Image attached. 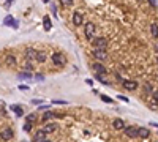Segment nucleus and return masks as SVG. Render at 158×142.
<instances>
[{"label":"nucleus","instance_id":"f257e3e1","mask_svg":"<svg viewBox=\"0 0 158 142\" xmlns=\"http://www.w3.org/2000/svg\"><path fill=\"white\" fill-rule=\"evenodd\" d=\"M51 62H52L54 66L62 68V66H65V63H67V57L63 55V52L55 51V52H52V55H51Z\"/></svg>","mask_w":158,"mask_h":142},{"label":"nucleus","instance_id":"f03ea898","mask_svg":"<svg viewBox=\"0 0 158 142\" xmlns=\"http://www.w3.org/2000/svg\"><path fill=\"white\" fill-rule=\"evenodd\" d=\"M95 32H97V27H95L93 22H87L86 27H84V35L88 41H92L95 38Z\"/></svg>","mask_w":158,"mask_h":142},{"label":"nucleus","instance_id":"7ed1b4c3","mask_svg":"<svg viewBox=\"0 0 158 142\" xmlns=\"http://www.w3.org/2000/svg\"><path fill=\"white\" fill-rule=\"evenodd\" d=\"M107 40L105 36H97L92 40V46H93L95 49H107Z\"/></svg>","mask_w":158,"mask_h":142},{"label":"nucleus","instance_id":"20e7f679","mask_svg":"<svg viewBox=\"0 0 158 142\" xmlns=\"http://www.w3.org/2000/svg\"><path fill=\"white\" fill-rule=\"evenodd\" d=\"M92 70L95 71V74L101 76V78H105V76L107 74L106 66H105V65H103L101 62H93V63H92Z\"/></svg>","mask_w":158,"mask_h":142},{"label":"nucleus","instance_id":"39448f33","mask_svg":"<svg viewBox=\"0 0 158 142\" xmlns=\"http://www.w3.org/2000/svg\"><path fill=\"white\" fill-rule=\"evenodd\" d=\"M92 55H93V59L97 60V62H105L107 59V52L106 49H92Z\"/></svg>","mask_w":158,"mask_h":142},{"label":"nucleus","instance_id":"423d86ee","mask_svg":"<svg viewBox=\"0 0 158 142\" xmlns=\"http://www.w3.org/2000/svg\"><path fill=\"white\" fill-rule=\"evenodd\" d=\"M14 137V131H13V128H10V126H5L3 129H0V139L2 141H5V142H8L11 141Z\"/></svg>","mask_w":158,"mask_h":142},{"label":"nucleus","instance_id":"0eeeda50","mask_svg":"<svg viewBox=\"0 0 158 142\" xmlns=\"http://www.w3.org/2000/svg\"><path fill=\"white\" fill-rule=\"evenodd\" d=\"M122 87L125 90H128V92H134L139 87V84H138V80H131V79H123V82H122Z\"/></svg>","mask_w":158,"mask_h":142},{"label":"nucleus","instance_id":"6e6552de","mask_svg":"<svg viewBox=\"0 0 158 142\" xmlns=\"http://www.w3.org/2000/svg\"><path fill=\"white\" fill-rule=\"evenodd\" d=\"M37 54H38V49L27 48L24 51V57L27 59V62H35V60H37Z\"/></svg>","mask_w":158,"mask_h":142},{"label":"nucleus","instance_id":"1a4fd4ad","mask_svg":"<svg viewBox=\"0 0 158 142\" xmlns=\"http://www.w3.org/2000/svg\"><path fill=\"white\" fill-rule=\"evenodd\" d=\"M71 22H73V25H74V27H81V25H82L84 24L82 13H81V11H74L73 16H71Z\"/></svg>","mask_w":158,"mask_h":142},{"label":"nucleus","instance_id":"9d476101","mask_svg":"<svg viewBox=\"0 0 158 142\" xmlns=\"http://www.w3.org/2000/svg\"><path fill=\"white\" fill-rule=\"evenodd\" d=\"M123 134L130 139H138V128L136 126H125L123 128Z\"/></svg>","mask_w":158,"mask_h":142},{"label":"nucleus","instance_id":"9b49d317","mask_svg":"<svg viewBox=\"0 0 158 142\" xmlns=\"http://www.w3.org/2000/svg\"><path fill=\"white\" fill-rule=\"evenodd\" d=\"M44 139H48V134H46L43 129H37L35 133H33V137H32V142H41V141H44Z\"/></svg>","mask_w":158,"mask_h":142},{"label":"nucleus","instance_id":"f8f14e48","mask_svg":"<svg viewBox=\"0 0 158 142\" xmlns=\"http://www.w3.org/2000/svg\"><path fill=\"white\" fill-rule=\"evenodd\" d=\"M138 137H139V139H149L150 137V129L145 128V126L138 128Z\"/></svg>","mask_w":158,"mask_h":142},{"label":"nucleus","instance_id":"ddd939ff","mask_svg":"<svg viewBox=\"0 0 158 142\" xmlns=\"http://www.w3.org/2000/svg\"><path fill=\"white\" fill-rule=\"evenodd\" d=\"M3 24L5 25H8V27H13V29H18V21L14 19L13 16H6L5 19H3Z\"/></svg>","mask_w":158,"mask_h":142},{"label":"nucleus","instance_id":"4468645a","mask_svg":"<svg viewBox=\"0 0 158 142\" xmlns=\"http://www.w3.org/2000/svg\"><path fill=\"white\" fill-rule=\"evenodd\" d=\"M41 129H43V131H44L46 134H49V133H54V131L57 129V123H54V122H48V123H46V125H44Z\"/></svg>","mask_w":158,"mask_h":142},{"label":"nucleus","instance_id":"2eb2a0df","mask_svg":"<svg viewBox=\"0 0 158 142\" xmlns=\"http://www.w3.org/2000/svg\"><path fill=\"white\" fill-rule=\"evenodd\" d=\"M126 126V123L122 120V118H114L112 120V128L114 129H123Z\"/></svg>","mask_w":158,"mask_h":142},{"label":"nucleus","instance_id":"dca6fc26","mask_svg":"<svg viewBox=\"0 0 158 142\" xmlns=\"http://www.w3.org/2000/svg\"><path fill=\"white\" fill-rule=\"evenodd\" d=\"M149 29H150V35H152V38L158 40V22H152Z\"/></svg>","mask_w":158,"mask_h":142},{"label":"nucleus","instance_id":"f3484780","mask_svg":"<svg viewBox=\"0 0 158 142\" xmlns=\"http://www.w3.org/2000/svg\"><path fill=\"white\" fill-rule=\"evenodd\" d=\"M46 59H48V54H46L44 51H38L35 62H38V63H46Z\"/></svg>","mask_w":158,"mask_h":142},{"label":"nucleus","instance_id":"a211bd4d","mask_svg":"<svg viewBox=\"0 0 158 142\" xmlns=\"http://www.w3.org/2000/svg\"><path fill=\"white\" fill-rule=\"evenodd\" d=\"M43 27H44V30H46V32H49V30H51V27H52L51 16H48V14H46V16L43 17Z\"/></svg>","mask_w":158,"mask_h":142},{"label":"nucleus","instance_id":"6ab92c4d","mask_svg":"<svg viewBox=\"0 0 158 142\" xmlns=\"http://www.w3.org/2000/svg\"><path fill=\"white\" fill-rule=\"evenodd\" d=\"M10 109H11V111H13V112H14V114H16V115H18V117H22V115H24V109H22V107H21V106H16V104H13V106H11V107H10Z\"/></svg>","mask_w":158,"mask_h":142},{"label":"nucleus","instance_id":"aec40b11","mask_svg":"<svg viewBox=\"0 0 158 142\" xmlns=\"http://www.w3.org/2000/svg\"><path fill=\"white\" fill-rule=\"evenodd\" d=\"M19 79H25V80H30V79H33V74L30 71H22V73H19Z\"/></svg>","mask_w":158,"mask_h":142},{"label":"nucleus","instance_id":"412c9836","mask_svg":"<svg viewBox=\"0 0 158 142\" xmlns=\"http://www.w3.org/2000/svg\"><path fill=\"white\" fill-rule=\"evenodd\" d=\"M38 120V115H37V114H27V115H25V122H29V123H33V125H35V122Z\"/></svg>","mask_w":158,"mask_h":142},{"label":"nucleus","instance_id":"4be33fe9","mask_svg":"<svg viewBox=\"0 0 158 142\" xmlns=\"http://www.w3.org/2000/svg\"><path fill=\"white\" fill-rule=\"evenodd\" d=\"M5 62H6L8 66H14V65H16V57H14V55H6Z\"/></svg>","mask_w":158,"mask_h":142},{"label":"nucleus","instance_id":"5701e85b","mask_svg":"<svg viewBox=\"0 0 158 142\" xmlns=\"http://www.w3.org/2000/svg\"><path fill=\"white\" fill-rule=\"evenodd\" d=\"M100 99H101L103 103H106V104H112L114 103V99L111 97H107V95H105V93H100Z\"/></svg>","mask_w":158,"mask_h":142},{"label":"nucleus","instance_id":"b1692460","mask_svg":"<svg viewBox=\"0 0 158 142\" xmlns=\"http://www.w3.org/2000/svg\"><path fill=\"white\" fill-rule=\"evenodd\" d=\"M55 117V112H52V111H49V112H44L43 114V117H41V120L43 122H48V120H51V118Z\"/></svg>","mask_w":158,"mask_h":142},{"label":"nucleus","instance_id":"393cba45","mask_svg":"<svg viewBox=\"0 0 158 142\" xmlns=\"http://www.w3.org/2000/svg\"><path fill=\"white\" fill-rule=\"evenodd\" d=\"M142 89H144V93H147V95H152L153 92H155V90H153V87L150 85V84H144V87H142Z\"/></svg>","mask_w":158,"mask_h":142},{"label":"nucleus","instance_id":"a878e982","mask_svg":"<svg viewBox=\"0 0 158 142\" xmlns=\"http://www.w3.org/2000/svg\"><path fill=\"white\" fill-rule=\"evenodd\" d=\"M95 80H98V82L105 84V85H107V87L111 85V82H109V80H106L105 78H101V76H98V74H95Z\"/></svg>","mask_w":158,"mask_h":142},{"label":"nucleus","instance_id":"bb28decb","mask_svg":"<svg viewBox=\"0 0 158 142\" xmlns=\"http://www.w3.org/2000/svg\"><path fill=\"white\" fill-rule=\"evenodd\" d=\"M32 128H33V123H29V122H25V123H24V126H22V129H24L25 133L32 131Z\"/></svg>","mask_w":158,"mask_h":142},{"label":"nucleus","instance_id":"cd10ccee","mask_svg":"<svg viewBox=\"0 0 158 142\" xmlns=\"http://www.w3.org/2000/svg\"><path fill=\"white\" fill-rule=\"evenodd\" d=\"M59 2H60L62 6H71L73 3H74V0H59Z\"/></svg>","mask_w":158,"mask_h":142},{"label":"nucleus","instance_id":"c85d7f7f","mask_svg":"<svg viewBox=\"0 0 158 142\" xmlns=\"http://www.w3.org/2000/svg\"><path fill=\"white\" fill-rule=\"evenodd\" d=\"M24 70H25V71H32V70H33V65L30 63V62H25V63H24Z\"/></svg>","mask_w":158,"mask_h":142},{"label":"nucleus","instance_id":"c756f323","mask_svg":"<svg viewBox=\"0 0 158 142\" xmlns=\"http://www.w3.org/2000/svg\"><path fill=\"white\" fill-rule=\"evenodd\" d=\"M19 90H21V92H29L30 87L27 85V84H21V85H19Z\"/></svg>","mask_w":158,"mask_h":142},{"label":"nucleus","instance_id":"7c9ffc66","mask_svg":"<svg viewBox=\"0 0 158 142\" xmlns=\"http://www.w3.org/2000/svg\"><path fill=\"white\" fill-rule=\"evenodd\" d=\"M52 103H54V104H59V106L67 104V101H65V99H52Z\"/></svg>","mask_w":158,"mask_h":142},{"label":"nucleus","instance_id":"2f4dec72","mask_svg":"<svg viewBox=\"0 0 158 142\" xmlns=\"http://www.w3.org/2000/svg\"><path fill=\"white\" fill-rule=\"evenodd\" d=\"M117 99H120V101H123V103H128L130 99L126 98V97H123V95H117Z\"/></svg>","mask_w":158,"mask_h":142},{"label":"nucleus","instance_id":"473e14b6","mask_svg":"<svg viewBox=\"0 0 158 142\" xmlns=\"http://www.w3.org/2000/svg\"><path fill=\"white\" fill-rule=\"evenodd\" d=\"M152 98H153V101H155L157 104H158V90H155V92L152 93Z\"/></svg>","mask_w":158,"mask_h":142},{"label":"nucleus","instance_id":"72a5a7b5","mask_svg":"<svg viewBox=\"0 0 158 142\" xmlns=\"http://www.w3.org/2000/svg\"><path fill=\"white\" fill-rule=\"evenodd\" d=\"M33 79H35V80H43V79H44V76H43V74H40V73H38L37 76H33Z\"/></svg>","mask_w":158,"mask_h":142},{"label":"nucleus","instance_id":"f704fd0d","mask_svg":"<svg viewBox=\"0 0 158 142\" xmlns=\"http://www.w3.org/2000/svg\"><path fill=\"white\" fill-rule=\"evenodd\" d=\"M32 104H43V99H32Z\"/></svg>","mask_w":158,"mask_h":142},{"label":"nucleus","instance_id":"c9c22d12","mask_svg":"<svg viewBox=\"0 0 158 142\" xmlns=\"http://www.w3.org/2000/svg\"><path fill=\"white\" fill-rule=\"evenodd\" d=\"M86 84H87V85H90V87H92V85H93V80L87 78V79H86Z\"/></svg>","mask_w":158,"mask_h":142},{"label":"nucleus","instance_id":"e433bc0d","mask_svg":"<svg viewBox=\"0 0 158 142\" xmlns=\"http://www.w3.org/2000/svg\"><path fill=\"white\" fill-rule=\"evenodd\" d=\"M147 2H149L152 6H157V0H147Z\"/></svg>","mask_w":158,"mask_h":142},{"label":"nucleus","instance_id":"4c0bfd02","mask_svg":"<svg viewBox=\"0 0 158 142\" xmlns=\"http://www.w3.org/2000/svg\"><path fill=\"white\" fill-rule=\"evenodd\" d=\"M49 107H51V106H41L38 111H46V109H49Z\"/></svg>","mask_w":158,"mask_h":142},{"label":"nucleus","instance_id":"58836bf2","mask_svg":"<svg viewBox=\"0 0 158 142\" xmlns=\"http://www.w3.org/2000/svg\"><path fill=\"white\" fill-rule=\"evenodd\" d=\"M153 51H155V54H157V55H158V43H157L155 46H153Z\"/></svg>","mask_w":158,"mask_h":142},{"label":"nucleus","instance_id":"ea45409f","mask_svg":"<svg viewBox=\"0 0 158 142\" xmlns=\"http://www.w3.org/2000/svg\"><path fill=\"white\" fill-rule=\"evenodd\" d=\"M11 2H13V0H6V2H5V6H10Z\"/></svg>","mask_w":158,"mask_h":142},{"label":"nucleus","instance_id":"a19ab883","mask_svg":"<svg viewBox=\"0 0 158 142\" xmlns=\"http://www.w3.org/2000/svg\"><path fill=\"white\" fill-rule=\"evenodd\" d=\"M150 125H152V126H155V128H158V123H155V122H150Z\"/></svg>","mask_w":158,"mask_h":142},{"label":"nucleus","instance_id":"79ce46f5","mask_svg":"<svg viewBox=\"0 0 158 142\" xmlns=\"http://www.w3.org/2000/svg\"><path fill=\"white\" fill-rule=\"evenodd\" d=\"M41 142H52L51 139H44V141H41Z\"/></svg>","mask_w":158,"mask_h":142},{"label":"nucleus","instance_id":"37998d69","mask_svg":"<svg viewBox=\"0 0 158 142\" xmlns=\"http://www.w3.org/2000/svg\"><path fill=\"white\" fill-rule=\"evenodd\" d=\"M43 2H44V3H49V0H43Z\"/></svg>","mask_w":158,"mask_h":142},{"label":"nucleus","instance_id":"c03bdc74","mask_svg":"<svg viewBox=\"0 0 158 142\" xmlns=\"http://www.w3.org/2000/svg\"><path fill=\"white\" fill-rule=\"evenodd\" d=\"M157 65H158V57H157Z\"/></svg>","mask_w":158,"mask_h":142},{"label":"nucleus","instance_id":"a18cd8bd","mask_svg":"<svg viewBox=\"0 0 158 142\" xmlns=\"http://www.w3.org/2000/svg\"><path fill=\"white\" fill-rule=\"evenodd\" d=\"M138 2H144V0H138Z\"/></svg>","mask_w":158,"mask_h":142}]
</instances>
